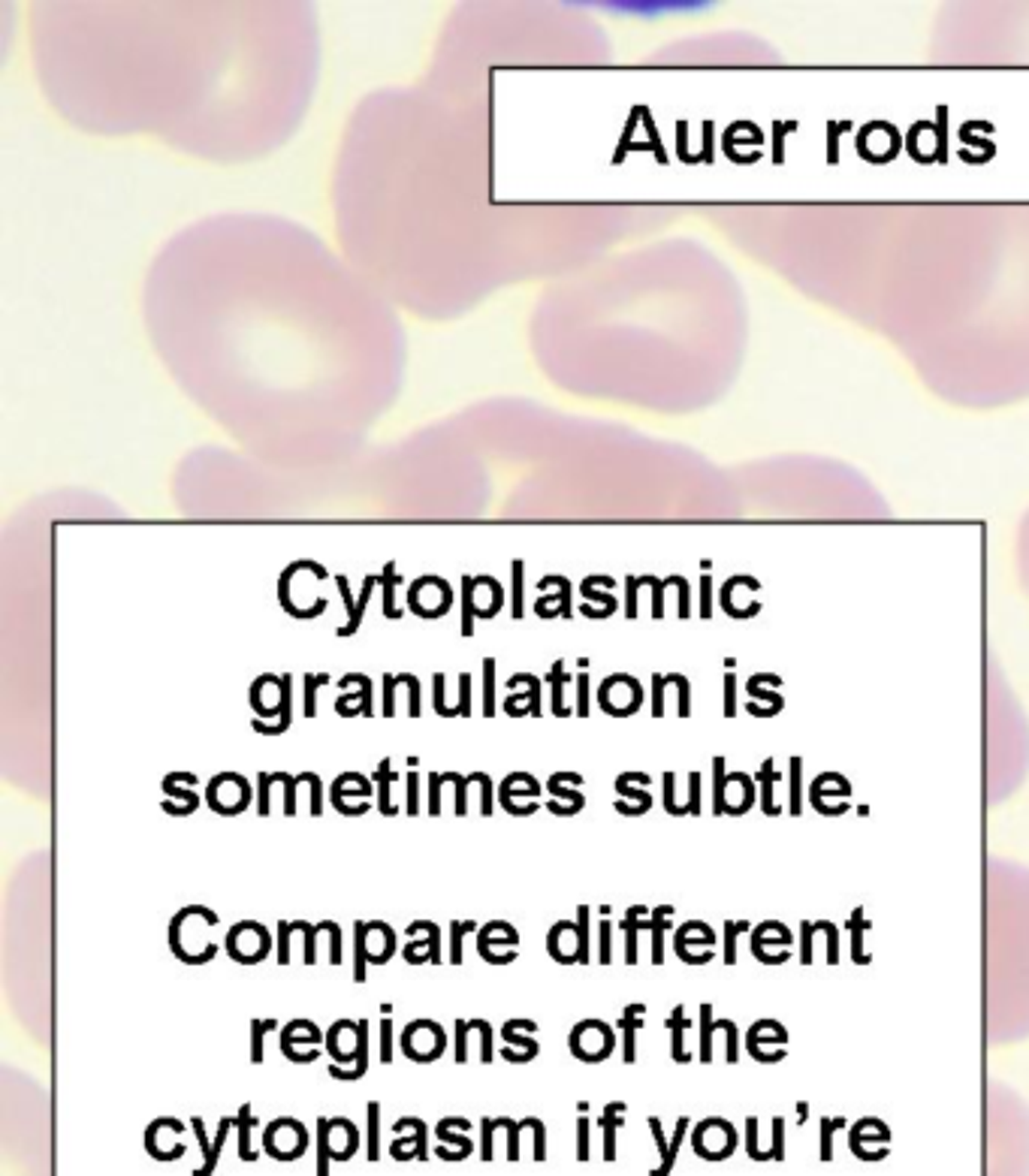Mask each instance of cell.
Here are the masks:
<instances>
[{
    "label": "cell",
    "mask_w": 1029,
    "mask_h": 1176,
    "mask_svg": "<svg viewBox=\"0 0 1029 1176\" xmlns=\"http://www.w3.org/2000/svg\"><path fill=\"white\" fill-rule=\"evenodd\" d=\"M251 1125H254V1116H251V1105H242V1111H239V1152H242L245 1158H254V1152H251V1146H248V1137H251Z\"/></svg>",
    "instance_id": "d590c367"
},
{
    "label": "cell",
    "mask_w": 1029,
    "mask_h": 1176,
    "mask_svg": "<svg viewBox=\"0 0 1029 1176\" xmlns=\"http://www.w3.org/2000/svg\"><path fill=\"white\" fill-rule=\"evenodd\" d=\"M477 784H480V812H483V818H489L495 809V794H492V778L486 775V772H477Z\"/></svg>",
    "instance_id": "60d3db41"
},
{
    "label": "cell",
    "mask_w": 1029,
    "mask_h": 1176,
    "mask_svg": "<svg viewBox=\"0 0 1029 1176\" xmlns=\"http://www.w3.org/2000/svg\"><path fill=\"white\" fill-rule=\"evenodd\" d=\"M643 1013V1007L640 1004H634L631 1010H625V1016H622V1029H625V1062H631L634 1059V1044H631V1035H634V1026H637V1016Z\"/></svg>",
    "instance_id": "8d00e7d4"
},
{
    "label": "cell",
    "mask_w": 1029,
    "mask_h": 1176,
    "mask_svg": "<svg viewBox=\"0 0 1029 1176\" xmlns=\"http://www.w3.org/2000/svg\"><path fill=\"white\" fill-rule=\"evenodd\" d=\"M598 941H601L598 960H601V963H610V923H607V920H601V926H598Z\"/></svg>",
    "instance_id": "bcb514c9"
},
{
    "label": "cell",
    "mask_w": 1029,
    "mask_h": 1176,
    "mask_svg": "<svg viewBox=\"0 0 1029 1176\" xmlns=\"http://www.w3.org/2000/svg\"><path fill=\"white\" fill-rule=\"evenodd\" d=\"M577 935H579V963H589V905L577 908Z\"/></svg>",
    "instance_id": "4316f807"
},
{
    "label": "cell",
    "mask_w": 1029,
    "mask_h": 1176,
    "mask_svg": "<svg viewBox=\"0 0 1029 1176\" xmlns=\"http://www.w3.org/2000/svg\"><path fill=\"white\" fill-rule=\"evenodd\" d=\"M637 911L640 908H631V914L625 917V935H628V963H634V935H637V926H634V917H637Z\"/></svg>",
    "instance_id": "7dc6e473"
},
{
    "label": "cell",
    "mask_w": 1029,
    "mask_h": 1176,
    "mask_svg": "<svg viewBox=\"0 0 1029 1176\" xmlns=\"http://www.w3.org/2000/svg\"><path fill=\"white\" fill-rule=\"evenodd\" d=\"M251 800H254V788L242 772H233V769L217 772L205 784V806L214 815H224V818L242 815L251 806Z\"/></svg>",
    "instance_id": "7a4b0ae2"
},
{
    "label": "cell",
    "mask_w": 1029,
    "mask_h": 1176,
    "mask_svg": "<svg viewBox=\"0 0 1029 1176\" xmlns=\"http://www.w3.org/2000/svg\"><path fill=\"white\" fill-rule=\"evenodd\" d=\"M504 713H510V716H541V682L535 679L532 691H526L523 697H507L504 700Z\"/></svg>",
    "instance_id": "44dd1931"
},
{
    "label": "cell",
    "mask_w": 1029,
    "mask_h": 1176,
    "mask_svg": "<svg viewBox=\"0 0 1029 1176\" xmlns=\"http://www.w3.org/2000/svg\"><path fill=\"white\" fill-rule=\"evenodd\" d=\"M399 1050L411 1059V1062H435L445 1056L448 1050V1032L441 1029L435 1019H414V1023L405 1026L402 1038H399Z\"/></svg>",
    "instance_id": "277c9868"
},
{
    "label": "cell",
    "mask_w": 1029,
    "mask_h": 1176,
    "mask_svg": "<svg viewBox=\"0 0 1029 1176\" xmlns=\"http://www.w3.org/2000/svg\"><path fill=\"white\" fill-rule=\"evenodd\" d=\"M426 784H429V803H426V812H429L432 818H438V815H441V784H445V772H429Z\"/></svg>",
    "instance_id": "1f68e13d"
},
{
    "label": "cell",
    "mask_w": 1029,
    "mask_h": 1176,
    "mask_svg": "<svg viewBox=\"0 0 1029 1176\" xmlns=\"http://www.w3.org/2000/svg\"><path fill=\"white\" fill-rule=\"evenodd\" d=\"M568 781H574V784H582V775H579V772H553V775H550V781H547V791L553 794V800H556V797H559V800H568L571 812L577 815V812L585 806V800H582V794H579V791L568 788Z\"/></svg>",
    "instance_id": "e0dca14e"
},
{
    "label": "cell",
    "mask_w": 1029,
    "mask_h": 1176,
    "mask_svg": "<svg viewBox=\"0 0 1029 1176\" xmlns=\"http://www.w3.org/2000/svg\"><path fill=\"white\" fill-rule=\"evenodd\" d=\"M378 1116H381V1108L372 1102L369 1105V1143H372V1158H378Z\"/></svg>",
    "instance_id": "f6af8a7d"
},
{
    "label": "cell",
    "mask_w": 1029,
    "mask_h": 1176,
    "mask_svg": "<svg viewBox=\"0 0 1029 1176\" xmlns=\"http://www.w3.org/2000/svg\"><path fill=\"white\" fill-rule=\"evenodd\" d=\"M272 784H275V772H260L257 775V815L260 818H266L269 815V791H272Z\"/></svg>",
    "instance_id": "d6a6232c"
},
{
    "label": "cell",
    "mask_w": 1029,
    "mask_h": 1176,
    "mask_svg": "<svg viewBox=\"0 0 1029 1176\" xmlns=\"http://www.w3.org/2000/svg\"><path fill=\"white\" fill-rule=\"evenodd\" d=\"M532 1128H535V1140H538V1158H544V1128L538 1119H532Z\"/></svg>",
    "instance_id": "681fc988"
},
{
    "label": "cell",
    "mask_w": 1029,
    "mask_h": 1176,
    "mask_svg": "<svg viewBox=\"0 0 1029 1176\" xmlns=\"http://www.w3.org/2000/svg\"><path fill=\"white\" fill-rule=\"evenodd\" d=\"M538 794H541V784H538V778L532 772H510V775H504L501 788H498V803H501L504 812L523 818V809L513 803V797H532L535 800Z\"/></svg>",
    "instance_id": "7c38bea8"
},
{
    "label": "cell",
    "mask_w": 1029,
    "mask_h": 1176,
    "mask_svg": "<svg viewBox=\"0 0 1029 1176\" xmlns=\"http://www.w3.org/2000/svg\"><path fill=\"white\" fill-rule=\"evenodd\" d=\"M396 954V929L384 920H353V980H369V966H387Z\"/></svg>",
    "instance_id": "6da1fadb"
},
{
    "label": "cell",
    "mask_w": 1029,
    "mask_h": 1176,
    "mask_svg": "<svg viewBox=\"0 0 1029 1176\" xmlns=\"http://www.w3.org/2000/svg\"><path fill=\"white\" fill-rule=\"evenodd\" d=\"M547 954H550L556 963H562V966L579 963V935H577V923H571V920H556V923L550 926Z\"/></svg>",
    "instance_id": "8fae6325"
},
{
    "label": "cell",
    "mask_w": 1029,
    "mask_h": 1176,
    "mask_svg": "<svg viewBox=\"0 0 1029 1176\" xmlns=\"http://www.w3.org/2000/svg\"><path fill=\"white\" fill-rule=\"evenodd\" d=\"M579 1143H582V1152H579V1155H585V1119H579Z\"/></svg>",
    "instance_id": "816d5d0a"
},
{
    "label": "cell",
    "mask_w": 1029,
    "mask_h": 1176,
    "mask_svg": "<svg viewBox=\"0 0 1029 1176\" xmlns=\"http://www.w3.org/2000/svg\"><path fill=\"white\" fill-rule=\"evenodd\" d=\"M616 788H619V794H631V797H634V791H628V788H625V784H616ZM640 806L646 809V806H649V800L643 797V800H640Z\"/></svg>",
    "instance_id": "f907efd6"
},
{
    "label": "cell",
    "mask_w": 1029,
    "mask_h": 1176,
    "mask_svg": "<svg viewBox=\"0 0 1029 1176\" xmlns=\"http://www.w3.org/2000/svg\"><path fill=\"white\" fill-rule=\"evenodd\" d=\"M378 1056H381V1062H384V1065H390V1062H393V1056H396L393 1019H390V1016H384V1013H381V1050H378Z\"/></svg>",
    "instance_id": "f1b7e54d"
},
{
    "label": "cell",
    "mask_w": 1029,
    "mask_h": 1176,
    "mask_svg": "<svg viewBox=\"0 0 1029 1176\" xmlns=\"http://www.w3.org/2000/svg\"><path fill=\"white\" fill-rule=\"evenodd\" d=\"M435 713H441V716H456V710H450V706L445 703V676H435Z\"/></svg>",
    "instance_id": "7bdbcfd3"
},
{
    "label": "cell",
    "mask_w": 1029,
    "mask_h": 1176,
    "mask_svg": "<svg viewBox=\"0 0 1029 1176\" xmlns=\"http://www.w3.org/2000/svg\"><path fill=\"white\" fill-rule=\"evenodd\" d=\"M318 1044H326V1032H321L312 1019H290L281 1029V1056L297 1065L315 1062L321 1056Z\"/></svg>",
    "instance_id": "5b68a950"
},
{
    "label": "cell",
    "mask_w": 1029,
    "mask_h": 1176,
    "mask_svg": "<svg viewBox=\"0 0 1029 1176\" xmlns=\"http://www.w3.org/2000/svg\"><path fill=\"white\" fill-rule=\"evenodd\" d=\"M417 932H426V938H420V941H408V948L402 951V957H405V963H411V966H420V963H445V957H441V929H438V923H432V920H411L408 923V935H417Z\"/></svg>",
    "instance_id": "30bf717a"
},
{
    "label": "cell",
    "mask_w": 1029,
    "mask_h": 1176,
    "mask_svg": "<svg viewBox=\"0 0 1029 1176\" xmlns=\"http://www.w3.org/2000/svg\"><path fill=\"white\" fill-rule=\"evenodd\" d=\"M372 788L375 784L365 778L362 772H341V775H335V781H332V791H329V800H332V809H338V812H344V806H347V797H356L359 803L365 800L372 794Z\"/></svg>",
    "instance_id": "9a60e30c"
},
{
    "label": "cell",
    "mask_w": 1029,
    "mask_h": 1176,
    "mask_svg": "<svg viewBox=\"0 0 1029 1176\" xmlns=\"http://www.w3.org/2000/svg\"><path fill=\"white\" fill-rule=\"evenodd\" d=\"M445 778L456 784V809H453V812H456L459 818L468 815V784H471V778H468V775H459V772H445Z\"/></svg>",
    "instance_id": "4dcf8cb0"
},
{
    "label": "cell",
    "mask_w": 1029,
    "mask_h": 1176,
    "mask_svg": "<svg viewBox=\"0 0 1029 1176\" xmlns=\"http://www.w3.org/2000/svg\"><path fill=\"white\" fill-rule=\"evenodd\" d=\"M300 778L312 788V815L321 818L323 815V781L318 772H300Z\"/></svg>",
    "instance_id": "836d02e7"
},
{
    "label": "cell",
    "mask_w": 1029,
    "mask_h": 1176,
    "mask_svg": "<svg viewBox=\"0 0 1029 1176\" xmlns=\"http://www.w3.org/2000/svg\"><path fill=\"white\" fill-rule=\"evenodd\" d=\"M408 806H405V812L414 818V815H420V772H417V766H408Z\"/></svg>",
    "instance_id": "74e56055"
},
{
    "label": "cell",
    "mask_w": 1029,
    "mask_h": 1176,
    "mask_svg": "<svg viewBox=\"0 0 1029 1176\" xmlns=\"http://www.w3.org/2000/svg\"><path fill=\"white\" fill-rule=\"evenodd\" d=\"M399 775L393 772V766H390V760L384 757L381 763H378V769H375V775H372V781H375V788H378V812L381 815H387V818H393L399 809L390 803V781H396Z\"/></svg>",
    "instance_id": "d6986e66"
},
{
    "label": "cell",
    "mask_w": 1029,
    "mask_h": 1176,
    "mask_svg": "<svg viewBox=\"0 0 1029 1176\" xmlns=\"http://www.w3.org/2000/svg\"><path fill=\"white\" fill-rule=\"evenodd\" d=\"M517 945H520V932H517V926L507 923V920H489V923H483L477 929V954L489 966H507V960L498 957L495 948L517 951Z\"/></svg>",
    "instance_id": "9c48e42d"
},
{
    "label": "cell",
    "mask_w": 1029,
    "mask_h": 1176,
    "mask_svg": "<svg viewBox=\"0 0 1029 1176\" xmlns=\"http://www.w3.org/2000/svg\"><path fill=\"white\" fill-rule=\"evenodd\" d=\"M278 1122H281L284 1137H281V1140H278V1137H266V1146H269L275 1155H281V1158H287V1155H300L303 1146H306V1128H303L297 1119H278Z\"/></svg>",
    "instance_id": "2e32d148"
},
{
    "label": "cell",
    "mask_w": 1029,
    "mask_h": 1176,
    "mask_svg": "<svg viewBox=\"0 0 1029 1176\" xmlns=\"http://www.w3.org/2000/svg\"><path fill=\"white\" fill-rule=\"evenodd\" d=\"M535 1032H538V1023H535V1019H526V1016L507 1019V1023L501 1026V1041H504L501 1059L513 1062V1065L532 1062V1059L541 1053V1044L532 1038Z\"/></svg>",
    "instance_id": "52a82bcc"
},
{
    "label": "cell",
    "mask_w": 1029,
    "mask_h": 1176,
    "mask_svg": "<svg viewBox=\"0 0 1029 1176\" xmlns=\"http://www.w3.org/2000/svg\"><path fill=\"white\" fill-rule=\"evenodd\" d=\"M275 778L284 784V815L293 818V815H297V784H300V778L290 775V772H275Z\"/></svg>",
    "instance_id": "83f0119b"
},
{
    "label": "cell",
    "mask_w": 1029,
    "mask_h": 1176,
    "mask_svg": "<svg viewBox=\"0 0 1029 1176\" xmlns=\"http://www.w3.org/2000/svg\"><path fill=\"white\" fill-rule=\"evenodd\" d=\"M335 710H338V716H344V719H350V716H375V713H372V682L365 679L362 691H356V694H350V697H338V700H335Z\"/></svg>",
    "instance_id": "ac0fdd59"
},
{
    "label": "cell",
    "mask_w": 1029,
    "mask_h": 1176,
    "mask_svg": "<svg viewBox=\"0 0 1029 1176\" xmlns=\"http://www.w3.org/2000/svg\"><path fill=\"white\" fill-rule=\"evenodd\" d=\"M224 948L230 954L233 963L242 966H257L269 957L272 951V935L263 923L257 920H239L230 926L227 938H224Z\"/></svg>",
    "instance_id": "3957f363"
},
{
    "label": "cell",
    "mask_w": 1029,
    "mask_h": 1176,
    "mask_svg": "<svg viewBox=\"0 0 1029 1176\" xmlns=\"http://www.w3.org/2000/svg\"><path fill=\"white\" fill-rule=\"evenodd\" d=\"M251 703L260 719L269 716H281V703H284V676H260L251 688Z\"/></svg>",
    "instance_id": "4fadbf2b"
},
{
    "label": "cell",
    "mask_w": 1029,
    "mask_h": 1176,
    "mask_svg": "<svg viewBox=\"0 0 1029 1176\" xmlns=\"http://www.w3.org/2000/svg\"><path fill=\"white\" fill-rule=\"evenodd\" d=\"M329 676H306V716H318V685H326Z\"/></svg>",
    "instance_id": "f35d334b"
},
{
    "label": "cell",
    "mask_w": 1029,
    "mask_h": 1176,
    "mask_svg": "<svg viewBox=\"0 0 1029 1176\" xmlns=\"http://www.w3.org/2000/svg\"><path fill=\"white\" fill-rule=\"evenodd\" d=\"M613 1044H616V1038H613L610 1026L601 1023V1019H582V1023H577V1026L571 1029V1035H568L571 1053H574L577 1059H582V1062H601V1059H607V1056L613 1053Z\"/></svg>",
    "instance_id": "8992f818"
},
{
    "label": "cell",
    "mask_w": 1029,
    "mask_h": 1176,
    "mask_svg": "<svg viewBox=\"0 0 1029 1176\" xmlns=\"http://www.w3.org/2000/svg\"><path fill=\"white\" fill-rule=\"evenodd\" d=\"M459 716H471V676H462V688H459V703H456Z\"/></svg>",
    "instance_id": "ee69618b"
},
{
    "label": "cell",
    "mask_w": 1029,
    "mask_h": 1176,
    "mask_svg": "<svg viewBox=\"0 0 1029 1176\" xmlns=\"http://www.w3.org/2000/svg\"><path fill=\"white\" fill-rule=\"evenodd\" d=\"M492 670H495V661H483V673H486V688H483V716H495V700H492Z\"/></svg>",
    "instance_id": "b9f144b4"
},
{
    "label": "cell",
    "mask_w": 1029,
    "mask_h": 1176,
    "mask_svg": "<svg viewBox=\"0 0 1029 1176\" xmlns=\"http://www.w3.org/2000/svg\"><path fill=\"white\" fill-rule=\"evenodd\" d=\"M362 1032H365V1019L353 1023V1019H335L326 1032V1053L335 1065H350L359 1059L362 1050Z\"/></svg>",
    "instance_id": "ba28073f"
},
{
    "label": "cell",
    "mask_w": 1029,
    "mask_h": 1176,
    "mask_svg": "<svg viewBox=\"0 0 1029 1176\" xmlns=\"http://www.w3.org/2000/svg\"><path fill=\"white\" fill-rule=\"evenodd\" d=\"M562 682H565L562 664H553V670H550V685H553V713H556V716H568V710L562 706Z\"/></svg>",
    "instance_id": "ab89813d"
},
{
    "label": "cell",
    "mask_w": 1029,
    "mask_h": 1176,
    "mask_svg": "<svg viewBox=\"0 0 1029 1176\" xmlns=\"http://www.w3.org/2000/svg\"><path fill=\"white\" fill-rule=\"evenodd\" d=\"M381 1013H384V1016H390V1013H393V1004H390V1001H384V1004H381Z\"/></svg>",
    "instance_id": "f5cc1de1"
},
{
    "label": "cell",
    "mask_w": 1029,
    "mask_h": 1176,
    "mask_svg": "<svg viewBox=\"0 0 1029 1176\" xmlns=\"http://www.w3.org/2000/svg\"><path fill=\"white\" fill-rule=\"evenodd\" d=\"M396 1128H414V1143L420 1146V1155H426V1149H423V1143H426V1125H423L420 1119H414V1116H405V1119H399V1122H396ZM402 1146H408V1140H396L393 1152H399Z\"/></svg>",
    "instance_id": "e575fe53"
},
{
    "label": "cell",
    "mask_w": 1029,
    "mask_h": 1176,
    "mask_svg": "<svg viewBox=\"0 0 1029 1176\" xmlns=\"http://www.w3.org/2000/svg\"><path fill=\"white\" fill-rule=\"evenodd\" d=\"M468 932H477V923H474V920H453V923H450V948H448V960H450L453 966H462V938H465Z\"/></svg>",
    "instance_id": "d4e9b609"
},
{
    "label": "cell",
    "mask_w": 1029,
    "mask_h": 1176,
    "mask_svg": "<svg viewBox=\"0 0 1029 1176\" xmlns=\"http://www.w3.org/2000/svg\"><path fill=\"white\" fill-rule=\"evenodd\" d=\"M577 703H579V716H589V700H585V676H579V688H577Z\"/></svg>",
    "instance_id": "c3c4849f"
},
{
    "label": "cell",
    "mask_w": 1029,
    "mask_h": 1176,
    "mask_svg": "<svg viewBox=\"0 0 1029 1176\" xmlns=\"http://www.w3.org/2000/svg\"><path fill=\"white\" fill-rule=\"evenodd\" d=\"M278 1023L275 1019H251V1062L254 1065H263V1059H266V1035L275 1029Z\"/></svg>",
    "instance_id": "cb8c5ba5"
},
{
    "label": "cell",
    "mask_w": 1029,
    "mask_h": 1176,
    "mask_svg": "<svg viewBox=\"0 0 1029 1176\" xmlns=\"http://www.w3.org/2000/svg\"><path fill=\"white\" fill-rule=\"evenodd\" d=\"M293 923L290 920H278V954H275V960H278V966H290V941H293Z\"/></svg>",
    "instance_id": "f546056e"
},
{
    "label": "cell",
    "mask_w": 1029,
    "mask_h": 1176,
    "mask_svg": "<svg viewBox=\"0 0 1029 1176\" xmlns=\"http://www.w3.org/2000/svg\"><path fill=\"white\" fill-rule=\"evenodd\" d=\"M182 781H196V775H193V772H170V775H164V781H161L164 794L179 800V806L170 812L173 818H188V815H193V812L199 809L196 791H193V788H185Z\"/></svg>",
    "instance_id": "5bb4252c"
},
{
    "label": "cell",
    "mask_w": 1029,
    "mask_h": 1176,
    "mask_svg": "<svg viewBox=\"0 0 1029 1176\" xmlns=\"http://www.w3.org/2000/svg\"><path fill=\"white\" fill-rule=\"evenodd\" d=\"M321 935H326V945H329V963L341 966V926L335 920H321L318 923Z\"/></svg>",
    "instance_id": "484cf974"
},
{
    "label": "cell",
    "mask_w": 1029,
    "mask_h": 1176,
    "mask_svg": "<svg viewBox=\"0 0 1029 1176\" xmlns=\"http://www.w3.org/2000/svg\"><path fill=\"white\" fill-rule=\"evenodd\" d=\"M290 721H293V697H290V676H284V703H281V716H278V721H275V724H266L263 719H254V730H257V733H266V736H278V733H284V730L290 727Z\"/></svg>",
    "instance_id": "ffe728a7"
},
{
    "label": "cell",
    "mask_w": 1029,
    "mask_h": 1176,
    "mask_svg": "<svg viewBox=\"0 0 1029 1176\" xmlns=\"http://www.w3.org/2000/svg\"><path fill=\"white\" fill-rule=\"evenodd\" d=\"M365 1071H369V1023H365L362 1050H359V1059L353 1062V1068H341V1065L329 1062V1077H335V1080H359Z\"/></svg>",
    "instance_id": "7402d4cb"
},
{
    "label": "cell",
    "mask_w": 1029,
    "mask_h": 1176,
    "mask_svg": "<svg viewBox=\"0 0 1029 1176\" xmlns=\"http://www.w3.org/2000/svg\"><path fill=\"white\" fill-rule=\"evenodd\" d=\"M293 923V929H297L300 935H303V963L306 966H315L318 963V923H309V920H290Z\"/></svg>",
    "instance_id": "603a6c76"
}]
</instances>
